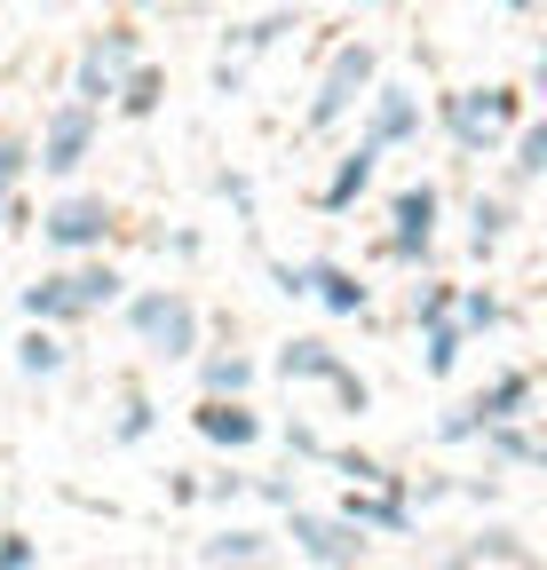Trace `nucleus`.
Instances as JSON below:
<instances>
[{
    "label": "nucleus",
    "instance_id": "34",
    "mask_svg": "<svg viewBox=\"0 0 547 570\" xmlns=\"http://www.w3.org/2000/svg\"><path fill=\"white\" fill-rule=\"evenodd\" d=\"M286 452H294V460H325L333 444L318 436V428H310V420H286Z\"/></svg>",
    "mask_w": 547,
    "mask_h": 570
},
{
    "label": "nucleus",
    "instance_id": "26",
    "mask_svg": "<svg viewBox=\"0 0 547 570\" xmlns=\"http://www.w3.org/2000/svg\"><path fill=\"white\" fill-rule=\"evenodd\" d=\"M111 88H119V71H111L104 56H88V48H80V63H72V104L104 111V104H111Z\"/></svg>",
    "mask_w": 547,
    "mask_h": 570
},
{
    "label": "nucleus",
    "instance_id": "25",
    "mask_svg": "<svg viewBox=\"0 0 547 570\" xmlns=\"http://www.w3.org/2000/svg\"><path fill=\"white\" fill-rule=\"evenodd\" d=\"M460 562H500V570H524V562H531V547H524L516 531H500V523H492V531H476V539L460 547Z\"/></svg>",
    "mask_w": 547,
    "mask_h": 570
},
{
    "label": "nucleus",
    "instance_id": "1",
    "mask_svg": "<svg viewBox=\"0 0 547 570\" xmlns=\"http://www.w3.org/2000/svg\"><path fill=\"white\" fill-rule=\"evenodd\" d=\"M437 119H445V135H452L460 159H485L492 142L524 119V88H452L437 104Z\"/></svg>",
    "mask_w": 547,
    "mask_h": 570
},
{
    "label": "nucleus",
    "instance_id": "39",
    "mask_svg": "<svg viewBox=\"0 0 547 570\" xmlns=\"http://www.w3.org/2000/svg\"><path fill=\"white\" fill-rule=\"evenodd\" d=\"M223 198H231L238 214H254V183H246V175H223Z\"/></svg>",
    "mask_w": 547,
    "mask_h": 570
},
{
    "label": "nucleus",
    "instance_id": "24",
    "mask_svg": "<svg viewBox=\"0 0 547 570\" xmlns=\"http://www.w3.org/2000/svg\"><path fill=\"white\" fill-rule=\"evenodd\" d=\"M508 135H516V142H508V175H516V183H539V175H547V127H539V119H516Z\"/></svg>",
    "mask_w": 547,
    "mask_h": 570
},
{
    "label": "nucleus",
    "instance_id": "17",
    "mask_svg": "<svg viewBox=\"0 0 547 570\" xmlns=\"http://www.w3.org/2000/svg\"><path fill=\"white\" fill-rule=\"evenodd\" d=\"M64 365H72V348H64V325H32V333L17 341V373H25V381H56Z\"/></svg>",
    "mask_w": 547,
    "mask_h": 570
},
{
    "label": "nucleus",
    "instance_id": "29",
    "mask_svg": "<svg viewBox=\"0 0 547 570\" xmlns=\"http://www.w3.org/2000/svg\"><path fill=\"white\" fill-rule=\"evenodd\" d=\"M152 428H159V404L127 389V396H119V420H111V436H119V444H144Z\"/></svg>",
    "mask_w": 547,
    "mask_h": 570
},
{
    "label": "nucleus",
    "instance_id": "9",
    "mask_svg": "<svg viewBox=\"0 0 547 570\" xmlns=\"http://www.w3.org/2000/svg\"><path fill=\"white\" fill-rule=\"evenodd\" d=\"M381 159H389V151H373V142L358 135V142H350V151H341V159H333V175L318 183V214H358V198L373 190V175H381Z\"/></svg>",
    "mask_w": 547,
    "mask_h": 570
},
{
    "label": "nucleus",
    "instance_id": "7",
    "mask_svg": "<svg viewBox=\"0 0 547 570\" xmlns=\"http://www.w3.org/2000/svg\"><path fill=\"white\" fill-rule=\"evenodd\" d=\"M365 142L373 151H404V142H421V96L404 80H373L365 88Z\"/></svg>",
    "mask_w": 547,
    "mask_h": 570
},
{
    "label": "nucleus",
    "instance_id": "36",
    "mask_svg": "<svg viewBox=\"0 0 547 570\" xmlns=\"http://www.w3.org/2000/svg\"><path fill=\"white\" fill-rule=\"evenodd\" d=\"M286 32H294V17H262V24L238 32V48H270V40H286Z\"/></svg>",
    "mask_w": 547,
    "mask_h": 570
},
{
    "label": "nucleus",
    "instance_id": "13",
    "mask_svg": "<svg viewBox=\"0 0 547 570\" xmlns=\"http://www.w3.org/2000/svg\"><path fill=\"white\" fill-rule=\"evenodd\" d=\"M468 404L485 412V420H531V404H539V381H531L524 365H508V373H492L485 389H476Z\"/></svg>",
    "mask_w": 547,
    "mask_h": 570
},
{
    "label": "nucleus",
    "instance_id": "20",
    "mask_svg": "<svg viewBox=\"0 0 547 570\" xmlns=\"http://www.w3.org/2000/svg\"><path fill=\"white\" fill-rule=\"evenodd\" d=\"M25 317H32V325H88V317H80V302H72V285H64V269L25 285Z\"/></svg>",
    "mask_w": 547,
    "mask_h": 570
},
{
    "label": "nucleus",
    "instance_id": "33",
    "mask_svg": "<svg viewBox=\"0 0 547 570\" xmlns=\"http://www.w3.org/2000/svg\"><path fill=\"white\" fill-rule=\"evenodd\" d=\"M325 389H333V404H341V412H365V404H373V389H365V381H358L350 365H341V373H333Z\"/></svg>",
    "mask_w": 547,
    "mask_h": 570
},
{
    "label": "nucleus",
    "instance_id": "19",
    "mask_svg": "<svg viewBox=\"0 0 547 570\" xmlns=\"http://www.w3.org/2000/svg\"><path fill=\"white\" fill-rule=\"evenodd\" d=\"M508 230H516V198H485V190H476L468 198V246L476 254H500Z\"/></svg>",
    "mask_w": 547,
    "mask_h": 570
},
{
    "label": "nucleus",
    "instance_id": "37",
    "mask_svg": "<svg viewBox=\"0 0 547 570\" xmlns=\"http://www.w3.org/2000/svg\"><path fill=\"white\" fill-rule=\"evenodd\" d=\"M246 491V475L238 468H215V475H198V499H238Z\"/></svg>",
    "mask_w": 547,
    "mask_h": 570
},
{
    "label": "nucleus",
    "instance_id": "41",
    "mask_svg": "<svg viewBox=\"0 0 547 570\" xmlns=\"http://www.w3.org/2000/svg\"><path fill=\"white\" fill-rule=\"evenodd\" d=\"M127 9H152V0H127Z\"/></svg>",
    "mask_w": 547,
    "mask_h": 570
},
{
    "label": "nucleus",
    "instance_id": "32",
    "mask_svg": "<svg viewBox=\"0 0 547 570\" xmlns=\"http://www.w3.org/2000/svg\"><path fill=\"white\" fill-rule=\"evenodd\" d=\"M32 167V142H17V135H0V206L17 198V175Z\"/></svg>",
    "mask_w": 547,
    "mask_h": 570
},
{
    "label": "nucleus",
    "instance_id": "16",
    "mask_svg": "<svg viewBox=\"0 0 547 570\" xmlns=\"http://www.w3.org/2000/svg\"><path fill=\"white\" fill-rule=\"evenodd\" d=\"M64 285H72V302H80V317H96V309H111L119 294H127V277L104 262V254H88L80 269H64Z\"/></svg>",
    "mask_w": 547,
    "mask_h": 570
},
{
    "label": "nucleus",
    "instance_id": "3",
    "mask_svg": "<svg viewBox=\"0 0 547 570\" xmlns=\"http://www.w3.org/2000/svg\"><path fill=\"white\" fill-rule=\"evenodd\" d=\"M437 223H445V190H437V183H404V190L389 198V238H381V254L404 262V269H429Z\"/></svg>",
    "mask_w": 547,
    "mask_h": 570
},
{
    "label": "nucleus",
    "instance_id": "15",
    "mask_svg": "<svg viewBox=\"0 0 547 570\" xmlns=\"http://www.w3.org/2000/svg\"><path fill=\"white\" fill-rule=\"evenodd\" d=\"M159 104H167V71L127 63V71H119V88H111V111H119V119H159Z\"/></svg>",
    "mask_w": 547,
    "mask_h": 570
},
{
    "label": "nucleus",
    "instance_id": "5",
    "mask_svg": "<svg viewBox=\"0 0 547 570\" xmlns=\"http://www.w3.org/2000/svg\"><path fill=\"white\" fill-rule=\"evenodd\" d=\"M40 238H48L56 254H104V246L119 238V214H111L96 190H72V198H56V206L40 214Z\"/></svg>",
    "mask_w": 547,
    "mask_h": 570
},
{
    "label": "nucleus",
    "instance_id": "12",
    "mask_svg": "<svg viewBox=\"0 0 547 570\" xmlns=\"http://www.w3.org/2000/svg\"><path fill=\"white\" fill-rule=\"evenodd\" d=\"M191 428H198L207 444H223V452H246V444L262 436V420H254V404H246V396H198Z\"/></svg>",
    "mask_w": 547,
    "mask_h": 570
},
{
    "label": "nucleus",
    "instance_id": "28",
    "mask_svg": "<svg viewBox=\"0 0 547 570\" xmlns=\"http://www.w3.org/2000/svg\"><path fill=\"white\" fill-rule=\"evenodd\" d=\"M452 294H460L452 277H429L421 269V285H413V302H404V309H413V325H437V317H452Z\"/></svg>",
    "mask_w": 547,
    "mask_h": 570
},
{
    "label": "nucleus",
    "instance_id": "2",
    "mask_svg": "<svg viewBox=\"0 0 547 570\" xmlns=\"http://www.w3.org/2000/svg\"><path fill=\"white\" fill-rule=\"evenodd\" d=\"M127 302V333L144 341L152 356H198V309L183 294H167V285H152V294H119Z\"/></svg>",
    "mask_w": 547,
    "mask_h": 570
},
{
    "label": "nucleus",
    "instance_id": "11",
    "mask_svg": "<svg viewBox=\"0 0 547 570\" xmlns=\"http://www.w3.org/2000/svg\"><path fill=\"white\" fill-rule=\"evenodd\" d=\"M341 515H350L365 539H373V531H381V539H404V531H413V499H404V491H381V483H350Z\"/></svg>",
    "mask_w": 547,
    "mask_h": 570
},
{
    "label": "nucleus",
    "instance_id": "14",
    "mask_svg": "<svg viewBox=\"0 0 547 570\" xmlns=\"http://www.w3.org/2000/svg\"><path fill=\"white\" fill-rule=\"evenodd\" d=\"M476 444H485L492 468H539V460H547V444L531 436L524 420H485V436H476Z\"/></svg>",
    "mask_w": 547,
    "mask_h": 570
},
{
    "label": "nucleus",
    "instance_id": "38",
    "mask_svg": "<svg viewBox=\"0 0 547 570\" xmlns=\"http://www.w3.org/2000/svg\"><path fill=\"white\" fill-rule=\"evenodd\" d=\"M254 491H262V499H270V508H294V483H286V475H262V483H254Z\"/></svg>",
    "mask_w": 547,
    "mask_h": 570
},
{
    "label": "nucleus",
    "instance_id": "30",
    "mask_svg": "<svg viewBox=\"0 0 547 570\" xmlns=\"http://www.w3.org/2000/svg\"><path fill=\"white\" fill-rule=\"evenodd\" d=\"M88 56H104L111 71H127V63H144V48H135V24H104V32L88 40Z\"/></svg>",
    "mask_w": 547,
    "mask_h": 570
},
{
    "label": "nucleus",
    "instance_id": "23",
    "mask_svg": "<svg viewBox=\"0 0 547 570\" xmlns=\"http://www.w3.org/2000/svg\"><path fill=\"white\" fill-rule=\"evenodd\" d=\"M516 309L500 302V294H485V285H460V294H452V325L460 333H500Z\"/></svg>",
    "mask_w": 547,
    "mask_h": 570
},
{
    "label": "nucleus",
    "instance_id": "35",
    "mask_svg": "<svg viewBox=\"0 0 547 570\" xmlns=\"http://www.w3.org/2000/svg\"><path fill=\"white\" fill-rule=\"evenodd\" d=\"M32 562H40V547L25 531H0V570H32Z\"/></svg>",
    "mask_w": 547,
    "mask_h": 570
},
{
    "label": "nucleus",
    "instance_id": "18",
    "mask_svg": "<svg viewBox=\"0 0 547 570\" xmlns=\"http://www.w3.org/2000/svg\"><path fill=\"white\" fill-rule=\"evenodd\" d=\"M279 373H286V381H318V389H325V381L341 373V356H333V341H318V333H294V341L279 348Z\"/></svg>",
    "mask_w": 547,
    "mask_h": 570
},
{
    "label": "nucleus",
    "instance_id": "31",
    "mask_svg": "<svg viewBox=\"0 0 547 570\" xmlns=\"http://www.w3.org/2000/svg\"><path fill=\"white\" fill-rule=\"evenodd\" d=\"M476 436H485V412H476V404H452L437 420V444H476Z\"/></svg>",
    "mask_w": 547,
    "mask_h": 570
},
{
    "label": "nucleus",
    "instance_id": "4",
    "mask_svg": "<svg viewBox=\"0 0 547 570\" xmlns=\"http://www.w3.org/2000/svg\"><path fill=\"white\" fill-rule=\"evenodd\" d=\"M381 80V56L358 40V48H333V63H325V80H318V96H310V135H333L341 119H350L358 104H365V88Z\"/></svg>",
    "mask_w": 547,
    "mask_h": 570
},
{
    "label": "nucleus",
    "instance_id": "10",
    "mask_svg": "<svg viewBox=\"0 0 547 570\" xmlns=\"http://www.w3.org/2000/svg\"><path fill=\"white\" fill-rule=\"evenodd\" d=\"M302 302H325L333 317H365L373 309V285L350 262H302Z\"/></svg>",
    "mask_w": 547,
    "mask_h": 570
},
{
    "label": "nucleus",
    "instance_id": "8",
    "mask_svg": "<svg viewBox=\"0 0 547 570\" xmlns=\"http://www.w3.org/2000/svg\"><path fill=\"white\" fill-rule=\"evenodd\" d=\"M286 515H294V554L302 562H325V570L365 562V531L350 515H302V508H286Z\"/></svg>",
    "mask_w": 547,
    "mask_h": 570
},
{
    "label": "nucleus",
    "instance_id": "21",
    "mask_svg": "<svg viewBox=\"0 0 547 570\" xmlns=\"http://www.w3.org/2000/svg\"><path fill=\"white\" fill-rule=\"evenodd\" d=\"M460 348H468V333H460L452 317L421 325V373H429V381H452V373H460Z\"/></svg>",
    "mask_w": 547,
    "mask_h": 570
},
{
    "label": "nucleus",
    "instance_id": "40",
    "mask_svg": "<svg viewBox=\"0 0 547 570\" xmlns=\"http://www.w3.org/2000/svg\"><path fill=\"white\" fill-rule=\"evenodd\" d=\"M500 9H508V17H531V9H539V0H500Z\"/></svg>",
    "mask_w": 547,
    "mask_h": 570
},
{
    "label": "nucleus",
    "instance_id": "22",
    "mask_svg": "<svg viewBox=\"0 0 547 570\" xmlns=\"http://www.w3.org/2000/svg\"><path fill=\"white\" fill-rule=\"evenodd\" d=\"M198 389H207V396H246L254 389V356H238V348L198 356Z\"/></svg>",
    "mask_w": 547,
    "mask_h": 570
},
{
    "label": "nucleus",
    "instance_id": "6",
    "mask_svg": "<svg viewBox=\"0 0 547 570\" xmlns=\"http://www.w3.org/2000/svg\"><path fill=\"white\" fill-rule=\"evenodd\" d=\"M96 119L104 111H88V104H72V96H64L56 111H48V127H40V175H80L88 159H96Z\"/></svg>",
    "mask_w": 547,
    "mask_h": 570
},
{
    "label": "nucleus",
    "instance_id": "27",
    "mask_svg": "<svg viewBox=\"0 0 547 570\" xmlns=\"http://www.w3.org/2000/svg\"><path fill=\"white\" fill-rule=\"evenodd\" d=\"M198 554H207V562H270V539H262V531H246V523H231V531H215Z\"/></svg>",
    "mask_w": 547,
    "mask_h": 570
}]
</instances>
